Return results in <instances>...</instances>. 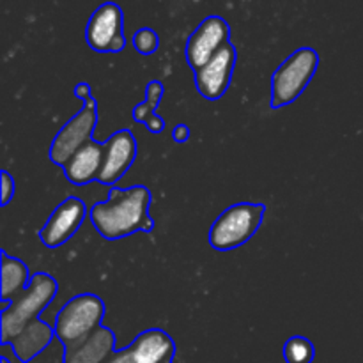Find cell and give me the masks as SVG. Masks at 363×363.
<instances>
[{
    "label": "cell",
    "instance_id": "obj_1",
    "mask_svg": "<svg viewBox=\"0 0 363 363\" xmlns=\"http://www.w3.org/2000/svg\"><path fill=\"white\" fill-rule=\"evenodd\" d=\"M151 201V191L142 184L126 190L112 186L108 201L92 206L89 218L96 233L108 241L123 240L137 233L149 234L155 229V220L149 215Z\"/></svg>",
    "mask_w": 363,
    "mask_h": 363
},
{
    "label": "cell",
    "instance_id": "obj_2",
    "mask_svg": "<svg viewBox=\"0 0 363 363\" xmlns=\"http://www.w3.org/2000/svg\"><path fill=\"white\" fill-rule=\"evenodd\" d=\"M105 312L101 298L91 293L77 294L64 303L53 326L55 339L64 347V354L73 353L99 328H103L101 323L105 319Z\"/></svg>",
    "mask_w": 363,
    "mask_h": 363
},
{
    "label": "cell",
    "instance_id": "obj_3",
    "mask_svg": "<svg viewBox=\"0 0 363 363\" xmlns=\"http://www.w3.org/2000/svg\"><path fill=\"white\" fill-rule=\"evenodd\" d=\"M59 291V284L48 273H35L30 277L27 291L13 301L9 311L2 312L0 342L9 346L27 326L38 323V315L48 307Z\"/></svg>",
    "mask_w": 363,
    "mask_h": 363
},
{
    "label": "cell",
    "instance_id": "obj_4",
    "mask_svg": "<svg viewBox=\"0 0 363 363\" xmlns=\"http://www.w3.org/2000/svg\"><path fill=\"white\" fill-rule=\"evenodd\" d=\"M264 215V204L257 202L233 204L213 222L208 234L209 245L218 252H229L243 247L261 229Z\"/></svg>",
    "mask_w": 363,
    "mask_h": 363
},
{
    "label": "cell",
    "instance_id": "obj_5",
    "mask_svg": "<svg viewBox=\"0 0 363 363\" xmlns=\"http://www.w3.org/2000/svg\"><path fill=\"white\" fill-rule=\"evenodd\" d=\"M318 67L319 53L311 46L291 53L272 77V108H282L296 101L308 87Z\"/></svg>",
    "mask_w": 363,
    "mask_h": 363
},
{
    "label": "cell",
    "instance_id": "obj_6",
    "mask_svg": "<svg viewBox=\"0 0 363 363\" xmlns=\"http://www.w3.org/2000/svg\"><path fill=\"white\" fill-rule=\"evenodd\" d=\"M96 123H98V103L91 96L84 101L80 112L67 121L55 135L48 151L50 160L55 165H66L73 155H77L85 144L92 140Z\"/></svg>",
    "mask_w": 363,
    "mask_h": 363
},
{
    "label": "cell",
    "instance_id": "obj_7",
    "mask_svg": "<svg viewBox=\"0 0 363 363\" xmlns=\"http://www.w3.org/2000/svg\"><path fill=\"white\" fill-rule=\"evenodd\" d=\"M87 45L99 53H119L126 46L123 9L117 4H101L89 18L85 28Z\"/></svg>",
    "mask_w": 363,
    "mask_h": 363
},
{
    "label": "cell",
    "instance_id": "obj_8",
    "mask_svg": "<svg viewBox=\"0 0 363 363\" xmlns=\"http://www.w3.org/2000/svg\"><path fill=\"white\" fill-rule=\"evenodd\" d=\"M230 43V25L222 16H208L186 41V60L194 71L201 69Z\"/></svg>",
    "mask_w": 363,
    "mask_h": 363
},
{
    "label": "cell",
    "instance_id": "obj_9",
    "mask_svg": "<svg viewBox=\"0 0 363 363\" xmlns=\"http://www.w3.org/2000/svg\"><path fill=\"white\" fill-rule=\"evenodd\" d=\"M236 60V46L229 43L206 66L194 71L195 89L199 91V94L208 101H218L225 94L227 89L230 87Z\"/></svg>",
    "mask_w": 363,
    "mask_h": 363
},
{
    "label": "cell",
    "instance_id": "obj_10",
    "mask_svg": "<svg viewBox=\"0 0 363 363\" xmlns=\"http://www.w3.org/2000/svg\"><path fill=\"white\" fill-rule=\"evenodd\" d=\"M87 215V206L82 199L67 197L62 204L53 209L52 216L43 229L38 230V236L46 248H59L66 245L84 223Z\"/></svg>",
    "mask_w": 363,
    "mask_h": 363
},
{
    "label": "cell",
    "instance_id": "obj_11",
    "mask_svg": "<svg viewBox=\"0 0 363 363\" xmlns=\"http://www.w3.org/2000/svg\"><path fill=\"white\" fill-rule=\"evenodd\" d=\"M103 145H105V158L98 181L112 188L133 165L137 158V140L130 130H119L110 135Z\"/></svg>",
    "mask_w": 363,
    "mask_h": 363
},
{
    "label": "cell",
    "instance_id": "obj_12",
    "mask_svg": "<svg viewBox=\"0 0 363 363\" xmlns=\"http://www.w3.org/2000/svg\"><path fill=\"white\" fill-rule=\"evenodd\" d=\"M130 351L135 363H172L176 357V344L167 332L151 328L135 337Z\"/></svg>",
    "mask_w": 363,
    "mask_h": 363
},
{
    "label": "cell",
    "instance_id": "obj_13",
    "mask_svg": "<svg viewBox=\"0 0 363 363\" xmlns=\"http://www.w3.org/2000/svg\"><path fill=\"white\" fill-rule=\"evenodd\" d=\"M103 158H105V145L91 140L62 167L66 179L74 186H84L91 181H98Z\"/></svg>",
    "mask_w": 363,
    "mask_h": 363
},
{
    "label": "cell",
    "instance_id": "obj_14",
    "mask_svg": "<svg viewBox=\"0 0 363 363\" xmlns=\"http://www.w3.org/2000/svg\"><path fill=\"white\" fill-rule=\"evenodd\" d=\"M55 339V330L48 323L38 321L27 326L16 339L11 342L14 354L21 363H32L39 354L45 353Z\"/></svg>",
    "mask_w": 363,
    "mask_h": 363
},
{
    "label": "cell",
    "instance_id": "obj_15",
    "mask_svg": "<svg viewBox=\"0 0 363 363\" xmlns=\"http://www.w3.org/2000/svg\"><path fill=\"white\" fill-rule=\"evenodd\" d=\"M116 350V335L112 330L99 328L91 339L73 353L64 354V363H103Z\"/></svg>",
    "mask_w": 363,
    "mask_h": 363
},
{
    "label": "cell",
    "instance_id": "obj_16",
    "mask_svg": "<svg viewBox=\"0 0 363 363\" xmlns=\"http://www.w3.org/2000/svg\"><path fill=\"white\" fill-rule=\"evenodd\" d=\"M28 268L23 261L2 252V300L14 301L27 291Z\"/></svg>",
    "mask_w": 363,
    "mask_h": 363
},
{
    "label": "cell",
    "instance_id": "obj_17",
    "mask_svg": "<svg viewBox=\"0 0 363 363\" xmlns=\"http://www.w3.org/2000/svg\"><path fill=\"white\" fill-rule=\"evenodd\" d=\"M163 92H165V87L160 80H151L147 84V91H145V101L138 103L133 108V121L135 123L145 124V121L151 116H155L156 108L160 106L163 98Z\"/></svg>",
    "mask_w": 363,
    "mask_h": 363
},
{
    "label": "cell",
    "instance_id": "obj_18",
    "mask_svg": "<svg viewBox=\"0 0 363 363\" xmlns=\"http://www.w3.org/2000/svg\"><path fill=\"white\" fill-rule=\"evenodd\" d=\"M315 358V347L307 337L294 335L284 344V360L287 363H312Z\"/></svg>",
    "mask_w": 363,
    "mask_h": 363
},
{
    "label": "cell",
    "instance_id": "obj_19",
    "mask_svg": "<svg viewBox=\"0 0 363 363\" xmlns=\"http://www.w3.org/2000/svg\"><path fill=\"white\" fill-rule=\"evenodd\" d=\"M133 46L138 53H142V55H151V53H155L160 46L158 34L149 27L140 28V30L135 32Z\"/></svg>",
    "mask_w": 363,
    "mask_h": 363
},
{
    "label": "cell",
    "instance_id": "obj_20",
    "mask_svg": "<svg viewBox=\"0 0 363 363\" xmlns=\"http://www.w3.org/2000/svg\"><path fill=\"white\" fill-rule=\"evenodd\" d=\"M0 176H2V201H0V204L7 206L11 202V199L14 197V191H16V186H14V177L11 176L7 170H2Z\"/></svg>",
    "mask_w": 363,
    "mask_h": 363
},
{
    "label": "cell",
    "instance_id": "obj_21",
    "mask_svg": "<svg viewBox=\"0 0 363 363\" xmlns=\"http://www.w3.org/2000/svg\"><path fill=\"white\" fill-rule=\"evenodd\" d=\"M145 128H147L151 133H162V131L165 130V121H163L162 116L155 113V116H151L145 121Z\"/></svg>",
    "mask_w": 363,
    "mask_h": 363
},
{
    "label": "cell",
    "instance_id": "obj_22",
    "mask_svg": "<svg viewBox=\"0 0 363 363\" xmlns=\"http://www.w3.org/2000/svg\"><path fill=\"white\" fill-rule=\"evenodd\" d=\"M172 137H174V140L177 142V144H184V142L190 140V128H188L186 124L179 123L176 128H174Z\"/></svg>",
    "mask_w": 363,
    "mask_h": 363
},
{
    "label": "cell",
    "instance_id": "obj_23",
    "mask_svg": "<svg viewBox=\"0 0 363 363\" xmlns=\"http://www.w3.org/2000/svg\"><path fill=\"white\" fill-rule=\"evenodd\" d=\"M74 96H77L78 99H82V101H85L87 98H91L92 96L91 85H89L87 82H80V84L74 87Z\"/></svg>",
    "mask_w": 363,
    "mask_h": 363
},
{
    "label": "cell",
    "instance_id": "obj_24",
    "mask_svg": "<svg viewBox=\"0 0 363 363\" xmlns=\"http://www.w3.org/2000/svg\"><path fill=\"white\" fill-rule=\"evenodd\" d=\"M131 358L133 357H131L130 347H126V350H121V351H117V353H113L112 360H110L108 363H128Z\"/></svg>",
    "mask_w": 363,
    "mask_h": 363
},
{
    "label": "cell",
    "instance_id": "obj_25",
    "mask_svg": "<svg viewBox=\"0 0 363 363\" xmlns=\"http://www.w3.org/2000/svg\"><path fill=\"white\" fill-rule=\"evenodd\" d=\"M0 363H11L9 360H7V358L6 357H2V360H0Z\"/></svg>",
    "mask_w": 363,
    "mask_h": 363
},
{
    "label": "cell",
    "instance_id": "obj_26",
    "mask_svg": "<svg viewBox=\"0 0 363 363\" xmlns=\"http://www.w3.org/2000/svg\"><path fill=\"white\" fill-rule=\"evenodd\" d=\"M128 363H135V360H133V358H131V360H130V362H128Z\"/></svg>",
    "mask_w": 363,
    "mask_h": 363
}]
</instances>
